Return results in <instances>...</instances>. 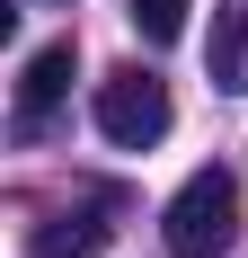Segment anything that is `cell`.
<instances>
[{"instance_id": "obj_1", "label": "cell", "mask_w": 248, "mask_h": 258, "mask_svg": "<svg viewBox=\"0 0 248 258\" xmlns=\"http://www.w3.org/2000/svg\"><path fill=\"white\" fill-rule=\"evenodd\" d=\"M160 240H169V258H222L239 240V169H222V160L195 169L160 214Z\"/></svg>"}, {"instance_id": "obj_2", "label": "cell", "mask_w": 248, "mask_h": 258, "mask_svg": "<svg viewBox=\"0 0 248 258\" xmlns=\"http://www.w3.org/2000/svg\"><path fill=\"white\" fill-rule=\"evenodd\" d=\"M169 80H151L142 62H124V72L98 80V134L115 143V152H151L160 134H169Z\"/></svg>"}, {"instance_id": "obj_3", "label": "cell", "mask_w": 248, "mask_h": 258, "mask_svg": "<svg viewBox=\"0 0 248 258\" xmlns=\"http://www.w3.org/2000/svg\"><path fill=\"white\" fill-rule=\"evenodd\" d=\"M71 80H80V53H71V36H62V45H36V53H27V72H18V116H9V125H18V143H36V134L62 116Z\"/></svg>"}, {"instance_id": "obj_4", "label": "cell", "mask_w": 248, "mask_h": 258, "mask_svg": "<svg viewBox=\"0 0 248 258\" xmlns=\"http://www.w3.org/2000/svg\"><path fill=\"white\" fill-rule=\"evenodd\" d=\"M106 205H115V196H98L89 214H53V223H36V232H27V258H98V249H106V223H98Z\"/></svg>"}, {"instance_id": "obj_5", "label": "cell", "mask_w": 248, "mask_h": 258, "mask_svg": "<svg viewBox=\"0 0 248 258\" xmlns=\"http://www.w3.org/2000/svg\"><path fill=\"white\" fill-rule=\"evenodd\" d=\"M213 89L222 98H248V0H222L213 9Z\"/></svg>"}, {"instance_id": "obj_6", "label": "cell", "mask_w": 248, "mask_h": 258, "mask_svg": "<svg viewBox=\"0 0 248 258\" xmlns=\"http://www.w3.org/2000/svg\"><path fill=\"white\" fill-rule=\"evenodd\" d=\"M186 9H195V0H124V18H133L142 45H177V36H186Z\"/></svg>"}]
</instances>
